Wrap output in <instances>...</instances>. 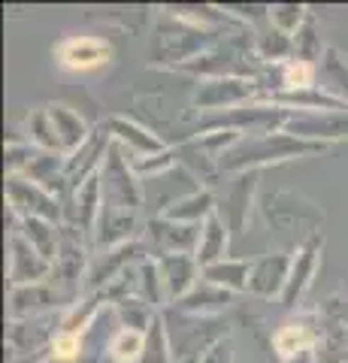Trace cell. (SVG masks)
Here are the masks:
<instances>
[{
	"instance_id": "6da1fadb",
	"label": "cell",
	"mask_w": 348,
	"mask_h": 363,
	"mask_svg": "<svg viewBox=\"0 0 348 363\" xmlns=\"http://www.w3.org/2000/svg\"><path fill=\"white\" fill-rule=\"evenodd\" d=\"M327 149L330 145L300 140V136H291L285 130L261 133V136H242L233 149H228L221 155L218 169L224 176H240V173H252V169H264L269 164H282V161H294V157L321 155Z\"/></svg>"
},
{
	"instance_id": "ba28073f",
	"label": "cell",
	"mask_w": 348,
	"mask_h": 363,
	"mask_svg": "<svg viewBox=\"0 0 348 363\" xmlns=\"http://www.w3.org/2000/svg\"><path fill=\"white\" fill-rule=\"evenodd\" d=\"M254 100H264L261 85H257L254 79L224 76V79H203L194 91V97H191V106H194L200 116H206V112L237 109L245 104H254Z\"/></svg>"
},
{
	"instance_id": "f35d334b",
	"label": "cell",
	"mask_w": 348,
	"mask_h": 363,
	"mask_svg": "<svg viewBox=\"0 0 348 363\" xmlns=\"http://www.w3.org/2000/svg\"><path fill=\"white\" fill-rule=\"evenodd\" d=\"M33 155H37V145H30V143H9L6 145V176H21L28 169Z\"/></svg>"
},
{
	"instance_id": "3957f363",
	"label": "cell",
	"mask_w": 348,
	"mask_h": 363,
	"mask_svg": "<svg viewBox=\"0 0 348 363\" xmlns=\"http://www.w3.org/2000/svg\"><path fill=\"white\" fill-rule=\"evenodd\" d=\"M161 318H164V327H167V336H170L176 360L203 357L212 345H218L221 339L230 336V324L224 321L221 315L218 318H197V315H185V312H176L173 306H167Z\"/></svg>"
},
{
	"instance_id": "ac0fdd59",
	"label": "cell",
	"mask_w": 348,
	"mask_h": 363,
	"mask_svg": "<svg viewBox=\"0 0 348 363\" xmlns=\"http://www.w3.org/2000/svg\"><path fill=\"white\" fill-rule=\"evenodd\" d=\"M273 351L279 360H291L297 354H306V351H315L318 345V312H300L294 318L279 327L273 333Z\"/></svg>"
},
{
	"instance_id": "4dcf8cb0",
	"label": "cell",
	"mask_w": 348,
	"mask_h": 363,
	"mask_svg": "<svg viewBox=\"0 0 348 363\" xmlns=\"http://www.w3.org/2000/svg\"><path fill=\"white\" fill-rule=\"evenodd\" d=\"M212 215H215V191H197V194H191L185 200H179L176 206L164 215V218L170 221H182V224H194V227H203Z\"/></svg>"
},
{
	"instance_id": "9c48e42d",
	"label": "cell",
	"mask_w": 348,
	"mask_h": 363,
	"mask_svg": "<svg viewBox=\"0 0 348 363\" xmlns=\"http://www.w3.org/2000/svg\"><path fill=\"white\" fill-rule=\"evenodd\" d=\"M6 203L16 218H43L64 224V203L25 176H6Z\"/></svg>"
},
{
	"instance_id": "8d00e7d4",
	"label": "cell",
	"mask_w": 348,
	"mask_h": 363,
	"mask_svg": "<svg viewBox=\"0 0 348 363\" xmlns=\"http://www.w3.org/2000/svg\"><path fill=\"white\" fill-rule=\"evenodd\" d=\"M324 52H327V45H321V37L315 30V16L309 13V18L303 21V28L294 33V58L318 67V61L324 58Z\"/></svg>"
},
{
	"instance_id": "d6a6232c",
	"label": "cell",
	"mask_w": 348,
	"mask_h": 363,
	"mask_svg": "<svg viewBox=\"0 0 348 363\" xmlns=\"http://www.w3.org/2000/svg\"><path fill=\"white\" fill-rule=\"evenodd\" d=\"M28 143L37 145L40 152H58V155H64L46 106H37V109L28 112Z\"/></svg>"
},
{
	"instance_id": "d4e9b609",
	"label": "cell",
	"mask_w": 348,
	"mask_h": 363,
	"mask_svg": "<svg viewBox=\"0 0 348 363\" xmlns=\"http://www.w3.org/2000/svg\"><path fill=\"white\" fill-rule=\"evenodd\" d=\"M49 118L55 124V133H58V143H61V152L70 157L73 152H79L82 145L88 143V136L94 130L88 128V121L79 116L76 109H70L67 104H49Z\"/></svg>"
},
{
	"instance_id": "ffe728a7",
	"label": "cell",
	"mask_w": 348,
	"mask_h": 363,
	"mask_svg": "<svg viewBox=\"0 0 348 363\" xmlns=\"http://www.w3.org/2000/svg\"><path fill=\"white\" fill-rule=\"evenodd\" d=\"M294 255L288 252H269L252 260V279H249V294L257 300H282L288 272Z\"/></svg>"
},
{
	"instance_id": "d590c367",
	"label": "cell",
	"mask_w": 348,
	"mask_h": 363,
	"mask_svg": "<svg viewBox=\"0 0 348 363\" xmlns=\"http://www.w3.org/2000/svg\"><path fill=\"white\" fill-rule=\"evenodd\" d=\"M145 345V333L140 330H128V327H118V333L109 339L106 354L112 363H137Z\"/></svg>"
},
{
	"instance_id": "8992f818",
	"label": "cell",
	"mask_w": 348,
	"mask_h": 363,
	"mask_svg": "<svg viewBox=\"0 0 348 363\" xmlns=\"http://www.w3.org/2000/svg\"><path fill=\"white\" fill-rule=\"evenodd\" d=\"M318 363H348V288L333 291L318 306Z\"/></svg>"
},
{
	"instance_id": "7402d4cb",
	"label": "cell",
	"mask_w": 348,
	"mask_h": 363,
	"mask_svg": "<svg viewBox=\"0 0 348 363\" xmlns=\"http://www.w3.org/2000/svg\"><path fill=\"white\" fill-rule=\"evenodd\" d=\"M106 130L112 133V143L121 145L130 161H140V157H152V155H161L167 152L170 145H167L158 133H152L149 128H142L140 121L133 118H125V116H109L106 121Z\"/></svg>"
},
{
	"instance_id": "7c38bea8",
	"label": "cell",
	"mask_w": 348,
	"mask_h": 363,
	"mask_svg": "<svg viewBox=\"0 0 348 363\" xmlns=\"http://www.w3.org/2000/svg\"><path fill=\"white\" fill-rule=\"evenodd\" d=\"M64 312H67V309H64ZM64 312L28 318V321H9V333H6L9 348H13L18 357H40V354H49L55 336L61 333Z\"/></svg>"
},
{
	"instance_id": "4fadbf2b",
	"label": "cell",
	"mask_w": 348,
	"mask_h": 363,
	"mask_svg": "<svg viewBox=\"0 0 348 363\" xmlns=\"http://www.w3.org/2000/svg\"><path fill=\"white\" fill-rule=\"evenodd\" d=\"M285 133L300 136L309 143H342L348 140V112H297L291 109L285 121Z\"/></svg>"
},
{
	"instance_id": "30bf717a",
	"label": "cell",
	"mask_w": 348,
	"mask_h": 363,
	"mask_svg": "<svg viewBox=\"0 0 348 363\" xmlns=\"http://www.w3.org/2000/svg\"><path fill=\"white\" fill-rule=\"evenodd\" d=\"M203 191L200 179L185 169L182 164H176L173 169H167L161 176H152V179H142V197H145V206L152 209V218L158 215H167L179 200H185L191 194Z\"/></svg>"
},
{
	"instance_id": "603a6c76",
	"label": "cell",
	"mask_w": 348,
	"mask_h": 363,
	"mask_svg": "<svg viewBox=\"0 0 348 363\" xmlns=\"http://www.w3.org/2000/svg\"><path fill=\"white\" fill-rule=\"evenodd\" d=\"M158 269L167 288V297H170V306L179 303L197 288V281L203 279V269H200L194 255H158Z\"/></svg>"
},
{
	"instance_id": "836d02e7",
	"label": "cell",
	"mask_w": 348,
	"mask_h": 363,
	"mask_svg": "<svg viewBox=\"0 0 348 363\" xmlns=\"http://www.w3.org/2000/svg\"><path fill=\"white\" fill-rule=\"evenodd\" d=\"M137 363H176L170 336H167V327H164L161 315L155 318L152 327L145 330V345H142V354H140Z\"/></svg>"
},
{
	"instance_id": "52a82bcc",
	"label": "cell",
	"mask_w": 348,
	"mask_h": 363,
	"mask_svg": "<svg viewBox=\"0 0 348 363\" xmlns=\"http://www.w3.org/2000/svg\"><path fill=\"white\" fill-rule=\"evenodd\" d=\"M266 221L279 236H291V233L303 230V236L312 240V236L321 233L324 215L312 200L300 197V194H291V191H279L276 197H269Z\"/></svg>"
},
{
	"instance_id": "f546056e",
	"label": "cell",
	"mask_w": 348,
	"mask_h": 363,
	"mask_svg": "<svg viewBox=\"0 0 348 363\" xmlns=\"http://www.w3.org/2000/svg\"><path fill=\"white\" fill-rule=\"evenodd\" d=\"M254 52L264 64H285L294 58V37H288L273 21H266L254 30Z\"/></svg>"
},
{
	"instance_id": "e0dca14e",
	"label": "cell",
	"mask_w": 348,
	"mask_h": 363,
	"mask_svg": "<svg viewBox=\"0 0 348 363\" xmlns=\"http://www.w3.org/2000/svg\"><path fill=\"white\" fill-rule=\"evenodd\" d=\"M257 179H261V169H252V173H240L228 188H224V194H215V215L230 227L233 236H240L242 227H245V221H249Z\"/></svg>"
},
{
	"instance_id": "2e32d148",
	"label": "cell",
	"mask_w": 348,
	"mask_h": 363,
	"mask_svg": "<svg viewBox=\"0 0 348 363\" xmlns=\"http://www.w3.org/2000/svg\"><path fill=\"white\" fill-rule=\"evenodd\" d=\"M67 303L52 281H37V285H18L9 288V303H6V315L9 321H28V318H40V315H52V312H64Z\"/></svg>"
},
{
	"instance_id": "9a60e30c",
	"label": "cell",
	"mask_w": 348,
	"mask_h": 363,
	"mask_svg": "<svg viewBox=\"0 0 348 363\" xmlns=\"http://www.w3.org/2000/svg\"><path fill=\"white\" fill-rule=\"evenodd\" d=\"M142 230L145 227L140 224V212L103 206L100 209L94 233H91V248L94 252H109V248L137 242V240H142Z\"/></svg>"
},
{
	"instance_id": "e575fe53",
	"label": "cell",
	"mask_w": 348,
	"mask_h": 363,
	"mask_svg": "<svg viewBox=\"0 0 348 363\" xmlns=\"http://www.w3.org/2000/svg\"><path fill=\"white\" fill-rule=\"evenodd\" d=\"M116 315H118V321L121 327H128V330H140L145 333L152 327V321L158 318L161 312L155 309V306H149L142 297H130V300H121L116 303Z\"/></svg>"
},
{
	"instance_id": "b9f144b4",
	"label": "cell",
	"mask_w": 348,
	"mask_h": 363,
	"mask_svg": "<svg viewBox=\"0 0 348 363\" xmlns=\"http://www.w3.org/2000/svg\"><path fill=\"white\" fill-rule=\"evenodd\" d=\"M176 363H200V357H185V360H176Z\"/></svg>"
},
{
	"instance_id": "484cf974",
	"label": "cell",
	"mask_w": 348,
	"mask_h": 363,
	"mask_svg": "<svg viewBox=\"0 0 348 363\" xmlns=\"http://www.w3.org/2000/svg\"><path fill=\"white\" fill-rule=\"evenodd\" d=\"M315 70H318V88L348 106V55L336 49V45H327V52H324Z\"/></svg>"
},
{
	"instance_id": "f1b7e54d",
	"label": "cell",
	"mask_w": 348,
	"mask_h": 363,
	"mask_svg": "<svg viewBox=\"0 0 348 363\" xmlns=\"http://www.w3.org/2000/svg\"><path fill=\"white\" fill-rule=\"evenodd\" d=\"M13 227L52 264L55 255H58V245H61V224H52L43 218H16L13 215Z\"/></svg>"
},
{
	"instance_id": "44dd1931",
	"label": "cell",
	"mask_w": 348,
	"mask_h": 363,
	"mask_svg": "<svg viewBox=\"0 0 348 363\" xmlns=\"http://www.w3.org/2000/svg\"><path fill=\"white\" fill-rule=\"evenodd\" d=\"M49 276L52 264L13 227L9 230V285H37V281H49Z\"/></svg>"
},
{
	"instance_id": "d6986e66",
	"label": "cell",
	"mask_w": 348,
	"mask_h": 363,
	"mask_svg": "<svg viewBox=\"0 0 348 363\" xmlns=\"http://www.w3.org/2000/svg\"><path fill=\"white\" fill-rule=\"evenodd\" d=\"M321 248H324V236H312L309 242H303L297 252H294V260H291V272H288V285H285V294H282V303L285 309H297L300 300L306 297V291L315 279V269L321 264Z\"/></svg>"
},
{
	"instance_id": "5b68a950",
	"label": "cell",
	"mask_w": 348,
	"mask_h": 363,
	"mask_svg": "<svg viewBox=\"0 0 348 363\" xmlns=\"http://www.w3.org/2000/svg\"><path fill=\"white\" fill-rule=\"evenodd\" d=\"M100 191H103V206L133 209V212H140L145 206L142 179L133 169L130 155L116 143H112L106 161L100 167Z\"/></svg>"
},
{
	"instance_id": "cb8c5ba5",
	"label": "cell",
	"mask_w": 348,
	"mask_h": 363,
	"mask_svg": "<svg viewBox=\"0 0 348 363\" xmlns=\"http://www.w3.org/2000/svg\"><path fill=\"white\" fill-rule=\"evenodd\" d=\"M233 297H237V294L215 288V285H209L206 279H200L194 291L185 294L179 303H173V309L185 312V315H197V318H218L233 303Z\"/></svg>"
},
{
	"instance_id": "1f68e13d",
	"label": "cell",
	"mask_w": 348,
	"mask_h": 363,
	"mask_svg": "<svg viewBox=\"0 0 348 363\" xmlns=\"http://www.w3.org/2000/svg\"><path fill=\"white\" fill-rule=\"evenodd\" d=\"M137 276H140V297L155 306L158 312H164L170 306V297H167V288H164V279H161V269H158V260L155 257H145L140 260L137 267Z\"/></svg>"
},
{
	"instance_id": "8fae6325",
	"label": "cell",
	"mask_w": 348,
	"mask_h": 363,
	"mask_svg": "<svg viewBox=\"0 0 348 363\" xmlns=\"http://www.w3.org/2000/svg\"><path fill=\"white\" fill-rule=\"evenodd\" d=\"M200 233H203V227L170 221V218H164V215H158V218L145 221L142 242L149 248L152 257H158V255H197Z\"/></svg>"
},
{
	"instance_id": "7a4b0ae2",
	"label": "cell",
	"mask_w": 348,
	"mask_h": 363,
	"mask_svg": "<svg viewBox=\"0 0 348 363\" xmlns=\"http://www.w3.org/2000/svg\"><path fill=\"white\" fill-rule=\"evenodd\" d=\"M228 37V33L209 30V28H197L191 21H182L176 16H164L155 30V43H152V64L158 67H185L188 61L200 58L203 52L215 49V45Z\"/></svg>"
},
{
	"instance_id": "ab89813d",
	"label": "cell",
	"mask_w": 348,
	"mask_h": 363,
	"mask_svg": "<svg viewBox=\"0 0 348 363\" xmlns=\"http://www.w3.org/2000/svg\"><path fill=\"white\" fill-rule=\"evenodd\" d=\"M200 363H237V345H233V336L221 339L218 345H212L203 357H200Z\"/></svg>"
},
{
	"instance_id": "74e56055",
	"label": "cell",
	"mask_w": 348,
	"mask_h": 363,
	"mask_svg": "<svg viewBox=\"0 0 348 363\" xmlns=\"http://www.w3.org/2000/svg\"><path fill=\"white\" fill-rule=\"evenodd\" d=\"M306 18H309L306 4H273L269 6V21H273L279 30H285L288 37H294Z\"/></svg>"
},
{
	"instance_id": "83f0119b",
	"label": "cell",
	"mask_w": 348,
	"mask_h": 363,
	"mask_svg": "<svg viewBox=\"0 0 348 363\" xmlns=\"http://www.w3.org/2000/svg\"><path fill=\"white\" fill-rule=\"evenodd\" d=\"M230 227L224 224L218 215H212V218L203 224V233H200V245H197V264L200 269H206L212 264H218V260H228V248H230Z\"/></svg>"
},
{
	"instance_id": "5bb4252c",
	"label": "cell",
	"mask_w": 348,
	"mask_h": 363,
	"mask_svg": "<svg viewBox=\"0 0 348 363\" xmlns=\"http://www.w3.org/2000/svg\"><path fill=\"white\" fill-rule=\"evenodd\" d=\"M52 55L61 70L94 73L112 61V45H109V40H100V37H64L55 45Z\"/></svg>"
},
{
	"instance_id": "277c9868",
	"label": "cell",
	"mask_w": 348,
	"mask_h": 363,
	"mask_svg": "<svg viewBox=\"0 0 348 363\" xmlns=\"http://www.w3.org/2000/svg\"><path fill=\"white\" fill-rule=\"evenodd\" d=\"M291 116V109L269 104V100H254L237 109H224V112H206L200 116V133L209 130H237L242 136H261V133H276L285 130V121Z\"/></svg>"
},
{
	"instance_id": "4316f807",
	"label": "cell",
	"mask_w": 348,
	"mask_h": 363,
	"mask_svg": "<svg viewBox=\"0 0 348 363\" xmlns=\"http://www.w3.org/2000/svg\"><path fill=\"white\" fill-rule=\"evenodd\" d=\"M203 279L209 285L224 288L230 294H249V279H252V260H242V257H228V260H218L203 269Z\"/></svg>"
},
{
	"instance_id": "60d3db41",
	"label": "cell",
	"mask_w": 348,
	"mask_h": 363,
	"mask_svg": "<svg viewBox=\"0 0 348 363\" xmlns=\"http://www.w3.org/2000/svg\"><path fill=\"white\" fill-rule=\"evenodd\" d=\"M285 363H318V360H315V351H306V354H297V357H291Z\"/></svg>"
}]
</instances>
